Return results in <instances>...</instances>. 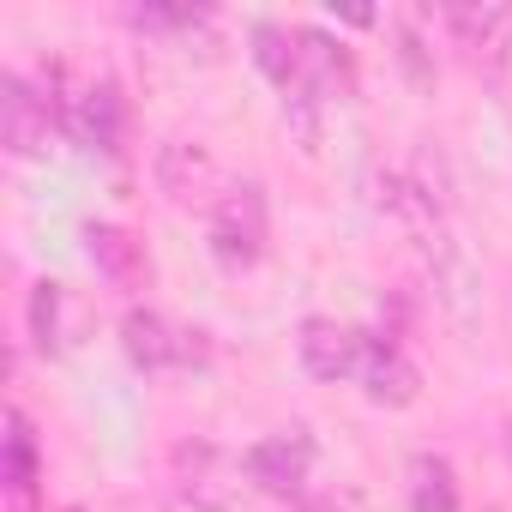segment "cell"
<instances>
[{
    "label": "cell",
    "instance_id": "obj_1",
    "mask_svg": "<svg viewBox=\"0 0 512 512\" xmlns=\"http://www.w3.org/2000/svg\"><path fill=\"white\" fill-rule=\"evenodd\" d=\"M211 253L223 272H253L266 253V199L253 181H235L211 205Z\"/></svg>",
    "mask_w": 512,
    "mask_h": 512
},
{
    "label": "cell",
    "instance_id": "obj_2",
    "mask_svg": "<svg viewBox=\"0 0 512 512\" xmlns=\"http://www.w3.org/2000/svg\"><path fill=\"white\" fill-rule=\"evenodd\" d=\"M61 127V109L55 97H43L25 73H7L0 79V145H7L13 157H49V139Z\"/></svg>",
    "mask_w": 512,
    "mask_h": 512
},
{
    "label": "cell",
    "instance_id": "obj_3",
    "mask_svg": "<svg viewBox=\"0 0 512 512\" xmlns=\"http://www.w3.org/2000/svg\"><path fill=\"white\" fill-rule=\"evenodd\" d=\"M440 19L476 73H488V79L506 73V49H512V13L506 7H440Z\"/></svg>",
    "mask_w": 512,
    "mask_h": 512
},
{
    "label": "cell",
    "instance_id": "obj_4",
    "mask_svg": "<svg viewBox=\"0 0 512 512\" xmlns=\"http://www.w3.org/2000/svg\"><path fill=\"white\" fill-rule=\"evenodd\" d=\"M247 476H253V488H266V494H302L308 476H314V440L302 428L266 434L260 446H247Z\"/></svg>",
    "mask_w": 512,
    "mask_h": 512
},
{
    "label": "cell",
    "instance_id": "obj_5",
    "mask_svg": "<svg viewBox=\"0 0 512 512\" xmlns=\"http://www.w3.org/2000/svg\"><path fill=\"white\" fill-rule=\"evenodd\" d=\"M356 380H362L368 404H386V410H404V404H416V392H422L416 362H410L392 338H374V332H362V368H356Z\"/></svg>",
    "mask_w": 512,
    "mask_h": 512
},
{
    "label": "cell",
    "instance_id": "obj_6",
    "mask_svg": "<svg viewBox=\"0 0 512 512\" xmlns=\"http://www.w3.org/2000/svg\"><path fill=\"white\" fill-rule=\"evenodd\" d=\"M296 350H302V368L314 374V380H356V368H362V332L356 326H338V320H326V314H314V320H302V338H296Z\"/></svg>",
    "mask_w": 512,
    "mask_h": 512
},
{
    "label": "cell",
    "instance_id": "obj_7",
    "mask_svg": "<svg viewBox=\"0 0 512 512\" xmlns=\"http://www.w3.org/2000/svg\"><path fill=\"white\" fill-rule=\"evenodd\" d=\"M193 332H175L163 314H151V308H127V320H121V344H127V362L133 368H145V374H163V368H181V362H193V344H187Z\"/></svg>",
    "mask_w": 512,
    "mask_h": 512
},
{
    "label": "cell",
    "instance_id": "obj_8",
    "mask_svg": "<svg viewBox=\"0 0 512 512\" xmlns=\"http://www.w3.org/2000/svg\"><path fill=\"white\" fill-rule=\"evenodd\" d=\"M157 187L175 199V205H205L211 187H217V163L205 157V145H187V139H169L157 151ZM217 205V199H211Z\"/></svg>",
    "mask_w": 512,
    "mask_h": 512
},
{
    "label": "cell",
    "instance_id": "obj_9",
    "mask_svg": "<svg viewBox=\"0 0 512 512\" xmlns=\"http://www.w3.org/2000/svg\"><path fill=\"white\" fill-rule=\"evenodd\" d=\"M85 253H91V266L115 284V290H139L145 284V247L133 229L121 223H91L85 229Z\"/></svg>",
    "mask_w": 512,
    "mask_h": 512
},
{
    "label": "cell",
    "instance_id": "obj_10",
    "mask_svg": "<svg viewBox=\"0 0 512 512\" xmlns=\"http://www.w3.org/2000/svg\"><path fill=\"white\" fill-rule=\"evenodd\" d=\"M0 482H7L13 512H37L43 464H37V434H31V422H25V410H7V464H0Z\"/></svg>",
    "mask_w": 512,
    "mask_h": 512
},
{
    "label": "cell",
    "instance_id": "obj_11",
    "mask_svg": "<svg viewBox=\"0 0 512 512\" xmlns=\"http://www.w3.org/2000/svg\"><path fill=\"white\" fill-rule=\"evenodd\" d=\"M296 49H302V79H296V91H314L320 103H326L332 91H350V55H344V43H332L326 31H296Z\"/></svg>",
    "mask_w": 512,
    "mask_h": 512
},
{
    "label": "cell",
    "instance_id": "obj_12",
    "mask_svg": "<svg viewBox=\"0 0 512 512\" xmlns=\"http://www.w3.org/2000/svg\"><path fill=\"white\" fill-rule=\"evenodd\" d=\"M67 127H73L79 145H91V151H121V97H115V85H91V91L73 103Z\"/></svg>",
    "mask_w": 512,
    "mask_h": 512
},
{
    "label": "cell",
    "instance_id": "obj_13",
    "mask_svg": "<svg viewBox=\"0 0 512 512\" xmlns=\"http://www.w3.org/2000/svg\"><path fill=\"white\" fill-rule=\"evenodd\" d=\"M410 512H458V476L446 458L434 452L410 458Z\"/></svg>",
    "mask_w": 512,
    "mask_h": 512
},
{
    "label": "cell",
    "instance_id": "obj_14",
    "mask_svg": "<svg viewBox=\"0 0 512 512\" xmlns=\"http://www.w3.org/2000/svg\"><path fill=\"white\" fill-rule=\"evenodd\" d=\"M290 43H296V37L278 31V25H260V31H253V61H260V73L278 79L284 91H296V79H302V49H290Z\"/></svg>",
    "mask_w": 512,
    "mask_h": 512
},
{
    "label": "cell",
    "instance_id": "obj_15",
    "mask_svg": "<svg viewBox=\"0 0 512 512\" xmlns=\"http://www.w3.org/2000/svg\"><path fill=\"white\" fill-rule=\"evenodd\" d=\"M31 338L37 350H61V284H37L31 290Z\"/></svg>",
    "mask_w": 512,
    "mask_h": 512
},
{
    "label": "cell",
    "instance_id": "obj_16",
    "mask_svg": "<svg viewBox=\"0 0 512 512\" xmlns=\"http://www.w3.org/2000/svg\"><path fill=\"white\" fill-rule=\"evenodd\" d=\"M398 61H404V73L428 91L434 85V61H428V43L416 37V25H398Z\"/></svg>",
    "mask_w": 512,
    "mask_h": 512
},
{
    "label": "cell",
    "instance_id": "obj_17",
    "mask_svg": "<svg viewBox=\"0 0 512 512\" xmlns=\"http://www.w3.org/2000/svg\"><path fill=\"white\" fill-rule=\"evenodd\" d=\"M67 512H85V506H67Z\"/></svg>",
    "mask_w": 512,
    "mask_h": 512
}]
</instances>
